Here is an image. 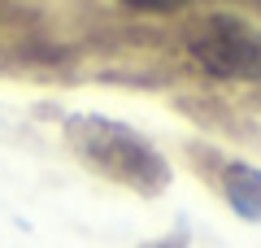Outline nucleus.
<instances>
[{
	"instance_id": "f257e3e1",
	"label": "nucleus",
	"mask_w": 261,
	"mask_h": 248,
	"mask_svg": "<svg viewBox=\"0 0 261 248\" xmlns=\"http://www.w3.org/2000/svg\"><path fill=\"white\" fill-rule=\"evenodd\" d=\"M74 139L83 144V153L92 157L100 170H109V175L122 179V183L144 187V192H152V187L166 183V165H161V157L152 153L140 135H130L126 127H118V122L79 118L74 122Z\"/></svg>"
},
{
	"instance_id": "f03ea898",
	"label": "nucleus",
	"mask_w": 261,
	"mask_h": 248,
	"mask_svg": "<svg viewBox=\"0 0 261 248\" xmlns=\"http://www.w3.org/2000/svg\"><path fill=\"white\" fill-rule=\"evenodd\" d=\"M187 48H192L196 65L205 74H214V79H231V83L261 79V31L231 18V13L205 18Z\"/></svg>"
},
{
	"instance_id": "7ed1b4c3",
	"label": "nucleus",
	"mask_w": 261,
	"mask_h": 248,
	"mask_svg": "<svg viewBox=\"0 0 261 248\" xmlns=\"http://www.w3.org/2000/svg\"><path fill=\"white\" fill-rule=\"evenodd\" d=\"M226 201L235 205V213L248 222L261 218V170L252 165H231L226 170Z\"/></svg>"
},
{
	"instance_id": "20e7f679",
	"label": "nucleus",
	"mask_w": 261,
	"mask_h": 248,
	"mask_svg": "<svg viewBox=\"0 0 261 248\" xmlns=\"http://www.w3.org/2000/svg\"><path fill=\"white\" fill-rule=\"evenodd\" d=\"M126 9H140V13H174V9H183L187 0H122Z\"/></svg>"
}]
</instances>
